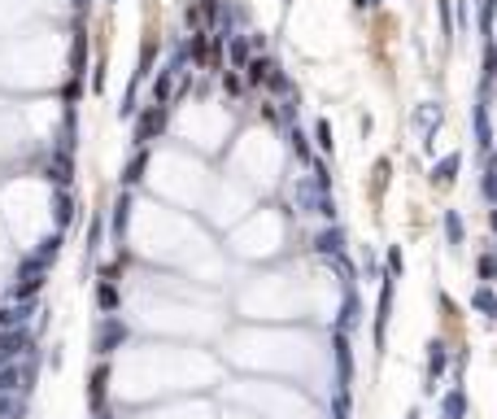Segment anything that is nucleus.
<instances>
[{
  "label": "nucleus",
  "instance_id": "1",
  "mask_svg": "<svg viewBox=\"0 0 497 419\" xmlns=\"http://www.w3.org/2000/svg\"><path fill=\"white\" fill-rule=\"evenodd\" d=\"M161 118H166L161 109H153V114H148V118L140 122V132H136V140H148V136H153V132H161Z\"/></svg>",
  "mask_w": 497,
  "mask_h": 419
}]
</instances>
